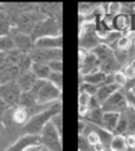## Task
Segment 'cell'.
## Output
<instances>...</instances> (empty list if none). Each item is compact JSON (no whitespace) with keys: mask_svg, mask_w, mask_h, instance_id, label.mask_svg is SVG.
Instances as JSON below:
<instances>
[{"mask_svg":"<svg viewBox=\"0 0 135 151\" xmlns=\"http://www.w3.org/2000/svg\"><path fill=\"white\" fill-rule=\"evenodd\" d=\"M63 109V105L62 101H57L56 104H53L50 108L37 113V114L32 116L28 122L26 123V125L21 129L24 131V134H36L39 136V133L42 132V130L44 129V126L51 122V119L58 114V113H62Z\"/></svg>","mask_w":135,"mask_h":151,"instance_id":"1","label":"cell"},{"mask_svg":"<svg viewBox=\"0 0 135 151\" xmlns=\"http://www.w3.org/2000/svg\"><path fill=\"white\" fill-rule=\"evenodd\" d=\"M36 98L38 104H50L56 101H62L63 92L52 86L46 80H38L33 88L30 91Z\"/></svg>","mask_w":135,"mask_h":151,"instance_id":"2","label":"cell"},{"mask_svg":"<svg viewBox=\"0 0 135 151\" xmlns=\"http://www.w3.org/2000/svg\"><path fill=\"white\" fill-rule=\"evenodd\" d=\"M62 35V19L46 17L42 22L35 25L30 36L33 41L46 36H60Z\"/></svg>","mask_w":135,"mask_h":151,"instance_id":"3","label":"cell"},{"mask_svg":"<svg viewBox=\"0 0 135 151\" xmlns=\"http://www.w3.org/2000/svg\"><path fill=\"white\" fill-rule=\"evenodd\" d=\"M39 143L49 151H63V136L58 133L51 122L39 133Z\"/></svg>","mask_w":135,"mask_h":151,"instance_id":"4","label":"cell"},{"mask_svg":"<svg viewBox=\"0 0 135 151\" xmlns=\"http://www.w3.org/2000/svg\"><path fill=\"white\" fill-rule=\"evenodd\" d=\"M20 96H21V91L16 81L0 85V98L5 101V104L10 108L19 105Z\"/></svg>","mask_w":135,"mask_h":151,"instance_id":"5","label":"cell"},{"mask_svg":"<svg viewBox=\"0 0 135 151\" xmlns=\"http://www.w3.org/2000/svg\"><path fill=\"white\" fill-rule=\"evenodd\" d=\"M28 57L31 62L39 63H49L53 60H63V49H37L35 48L30 54Z\"/></svg>","mask_w":135,"mask_h":151,"instance_id":"6","label":"cell"},{"mask_svg":"<svg viewBox=\"0 0 135 151\" xmlns=\"http://www.w3.org/2000/svg\"><path fill=\"white\" fill-rule=\"evenodd\" d=\"M102 109L104 112H115V113H123L128 108L126 94H122L121 89L115 92L108 100H106L102 105Z\"/></svg>","mask_w":135,"mask_h":151,"instance_id":"7","label":"cell"},{"mask_svg":"<svg viewBox=\"0 0 135 151\" xmlns=\"http://www.w3.org/2000/svg\"><path fill=\"white\" fill-rule=\"evenodd\" d=\"M10 36L12 37V40L14 42L16 49L19 50L20 52L28 55L33 49H35V41L32 40V37L30 35L20 32L16 29H11Z\"/></svg>","mask_w":135,"mask_h":151,"instance_id":"8","label":"cell"},{"mask_svg":"<svg viewBox=\"0 0 135 151\" xmlns=\"http://www.w3.org/2000/svg\"><path fill=\"white\" fill-rule=\"evenodd\" d=\"M37 49H63V36H46L35 41Z\"/></svg>","mask_w":135,"mask_h":151,"instance_id":"9","label":"cell"},{"mask_svg":"<svg viewBox=\"0 0 135 151\" xmlns=\"http://www.w3.org/2000/svg\"><path fill=\"white\" fill-rule=\"evenodd\" d=\"M38 143H39V136H36V134H23L18 139H16L14 143L11 144L5 151H24L30 145L38 144Z\"/></svg>","mask_w":135,"mask_h":151,"instance_id":"10","label":"cell"},{"mask_svg":"<svg viewBox=\"0 0 135 151\" xmlns=\"http://www.w3.org/2000/svg\"><path fill=\"white\" fill-rule=\"evenodd\" d=\"M38 81V79L33 75V73L31 70H26V71H23L18 75V78L16 80L18 87L20 88L21 93L24 92H30L33 86L36 85V82Z\"/></svg>","mask_w":135,"mask_h":151,"instance_id":"11","label":"cell"},{"mask_svg":"<svg viewBox=\"0 0 135 151\" xmlns=\"http://www.w3.org/2000/svg\"><path fill=\"white\" fill-rule=\"evenodd\" d=\"M120 114L121 113L104 112L103 120H102V129H104L110 134H114V131H115L117 123H119V119H120Z\"/></svg>","mask_w":135,"mask_h":151,"instance_id":"12","label":"cell"},{"mask_svg":"<svg viewBox=\"0 0 135 151\" xmlns=\"http://www.w3.org/2000/svg\"><path fill=\"white\" fill-rule=\"evenodd\" d=\"M121 88H119L115 83H112V85H102L99 86L98 89H97V93H96V100L102 105L106 100H108L115 92L120 91Z\"/></svg>","mask_w":135,"mask_h":151,"instance_id":"13","label":"cell"},{"mask_svg":"<svg viewBox=\"0 0 135 151\" xmlns=\"http://www.w3.org/2000/svg\"><path fill=\"white\" fill-rule=\"evenodd\" d=\"M131 22L133 19L130 18V16L121 13L113 18V30L121 33L124 31H128L129 27H131Z\"/></svg>","mask_w":135,"mask_h":151,"instance_id":"14","label":"cell"},{"mask_svg":"<svg viewBox=\"0 0 135 151\" xmlns=\"http://www.w3.org/2000/svg\"><path fill=\"white\" fill-rule=\"evenodd\" d=\"M106 76H107L106 73L98 70V71H95V73H91V74H88V75L82 76V82H87V83H90V85L99 87V86L104 85Z\"/></svg>","mask_w":135,"mask_h":151,"instance_id":"15","label":"cell"},{"mask_svg":"<svg viewBox=\"0 0 135 151\" xmlns=\"http://www.w3.org/2000/svg\"><path fill=\"white\" fill-rule=\"evenodd\" d=\"M30 70L33 73V75L38 80H46L49 74L51 73L46 63H39V62H32Z\"/></svg>","mask_w":135,"mask_h":151,"instance_id":"16","label":"cell"},{"mask_svg":"<svg viewBox=\"0 0 135 151\" xmlns=\"http://www.w3.org/2000/svg\"><path fill=\"white\" fill-rule=\"evenodd\" d=\"M109 150L110 151H127L128 146L126 143V136L113 134L109 142Z\"/></svg>","mask_w":135,"mask_h":151,"instance_id":"17","label":"cell"},{"mask_svg":"<svg viewBox=\"0 0 135 151\" xmlns=\"http://www.w3.org/2000/svg\"><path fill=\"white\" fill-rule=\"evenodd\" d=\"M91 98H94V96H90L84 92H80V95H78V114H80L81 118H84L87 116V113L89 111Z\"/></svg>","mask_w":135,"mask_h":151,"instance_id":"18","label":"cell"},{"mask_svg":"<svg viewBox=\"0 0 135 151\" xmlns=\"http://www.w3.org/2000/svg\"><path fill=\"white\" fill-rule=\"evenodd\" d=\"M133 32H129V33H123L120 38L117 40L116 42V49L119 51H128V49L131 47L133 44Z\"/></svg>","mask_w":135,"mask_h":151,"instance_id":"19","label":"cell"},{"mask_svg":"<svg viewBox=\"0 0 135 151\" xmlns=\"http://www.w3.org/2000/svg\"><path fill=\"white\" fill-rule=\"evenodd\" d=\"M128 131H129V119H128V114L126 112H123L120 114V119H119L117 126L114 131V134L124 136V133L128 132Z\"/></svg>","mask_w":135,"mask_h":151,"instance_id":"20","label":"cell"},{"mask_svg":"<svg viewBox=\"0 0 135 151\" xmlns=\"http://www.w3.org/2000/svg\"><path fill=\"white\" fill-rule=\"evenodd\" d=\"M14 49H16V45L10 35L0 36V52H9Z\"/></svg>","mask_w":135,"mask_h":151,"instance_id":"21","label":"cell"},{"mask_svg":"<svg viewBox=\"0 0 135 151\" xmlns=\"http://www.w3.org/2000/svg\"><path fill=\"white\" fill-rule=\"evenodd\" d=\"M98 4L95 3H80L78 4V14L80 17H87L90 16L96 9Z\"/></svg>","mask_w":135,"mask_h":151,"instance_id":"22","label":"cell"},{"mask_svg":"<svg viewBox=\"0 0 135 151\" xmlns=\"http://www.w3.org/2000/svg\"><path fill=\"white\" fill-rule=\"evenodd\" d=\"M46 81H49L52 86H55L56 88H58L59 91L63 92V73H52L51 71L49 74Z\"/></svg>","mask_w":135,"mask_h":151,"instance_id":"23","label":"cell"},{"mask_svg":"<svg viewBox=\"0 0 135 151\" xmlns=\"http://www.w3.org/2000/svg\"><path fill=\"white\" fill-rule=\"evenodd\" d=\"M114 83L119 87V88H124L127 87V83H128V79L124 75V73L122 70H116L114 74Z\"/></svg>","mask_w":135,"mask_h":151,"instance_id":"24","label":"cell"},{"mask_svg":"<svg viewBox=\"0 0 135 151\" xmlns=\"http://www.w3.org/2000/svg\"><path fill=\"white\" fill-rule=\"evenodd\" d=\"M122 12V4L121 3H108V14L110 17H116Z\"/></svg>","mask_w":135,"mask_h":151,"instance_id":"25","label":"cell"},{"mask_svg":"<svg viewBox=\"0 0 135 151\" xmlns=\"http://www.w3.org/2000/svg\"><path fill=\"white\" fill-rule=\"evenodd\" d=\"M97 89H98L97 86H94V85H90V83H87V82H82L81 87H80V92H84L90 96H96Z\"/></svg>","mask_w":135,"mask_h":151,"instance_id":"26","label":"cell"},{"mask_svg":"<svg viewBox=\"0 0 135 151\" xmlns=\"http://www.w3.org/2000/svg\"><path fill=\"white\" fill-rule=\"evenodd\" d=\"M51 123L55 126V129L58 131V133L60 136H63V114H62V113H58V114H56L51 119Z\"/></svg>","mask_w":135,"mask_h":151,"instance_id":"27","label":"cell"},{"mask_svg":"<svg viewBox=\"0 0 135 151\" xmlns=\"http://www.w3.org/2000/svg\"><path fill=\"white\" fill-rule=\"evenodd\" d=\"M48 65L52 73H63V60H53L49 62Z\"/></svg>","mask_w":135,"mask_h":151,"instance_id":"28","label":"cell"},{"mask_svg":"<svg viewBox=\"0 0 135 151\" xmlns=\"http://www.w3.org/2000/svg\"><path fill=\"white\" fill-rule=\"evenodd\" d=\"M78 151H92L91 145L87 142V138L83 134L78 136Z\"/></svg>","mask_w":135,"mask_h":151,"instance_id":"29","label":"cell"},{"mask_svg":"<svg viewBox=\"0 0 135 151\" xmlns=\"http://www.w3.org/2000/svg\"><path fill=\"white\" fill-rule=\"evenodd\" d=\"M9 106L5 104V101L0 98V124H1V120H3V118H4V116L6 114V112L9 111Z\"/></svg>","mask_w":135,"mask_h":151,"instance_id":"30","label":"cell"},{"mask_svg":"<svg viewBox=\"0 0 135 151\" xmlns=\"http://www.w3.org/2000/svg\"><path fill=\"white\" fill-rule=\"evenodd\" d=\"M126 143L128 149H135V133H129L126 136Z\"/></svg>","mask_w":135,"mask_h":151,"instance_id":"31","label":"cell"},{"mask_svg":"<svg viewBox=\"0 0 135 151\" xmlns=\"http://www.w3.org/2000/svg\"><path fill=\"white\" fill-rule=\"evenodd\" d=\"M7 22H11L10 18H9V13H7V11L1 10L0 11V25H3L5 23H7Z\"/></svg>","mask_w":135,"mask_h":151,"instance_id":"32","label":"cell"},{"mask_svg":"<svg viewBox=\"0 0 135 151\" xmlns=\"http://www.w3.org/2000/svg\"><path fill=\"white\" fill-rule=\"evenodd\" d=\"M92 151H107V145L103 142H99L92 146Z\"/></svg>","mask_w":135,"mask_h":151,"instance_id":"33","label":"cell"},{"mask_svg":"<svg viewBox=\"0 0 135 151\" xmlns=\"http://www.w3.org/2000/svg\"><path fill=\"white\" fill-rule=\"evenodd\" d=\"M43 150V146L38 143V144H32L30 145L28 147H26L24 151H42Z\"/></svg>","mask_w":135,"mask_h":151,"instance_id":"34","label":"cell"},{"mask_svg":"<svg viewBox=\"0 0 135 151\" xmlns=\"http://www.w3.org/2000/svg\"><path fill=\"white\" fill-rule=\"evenodd\" d=\"M129 65H130V67H131V68L134 69V71H135V58L130 61V63H129Z\"/></svg>","mask_w":135,"mask_h":151,"instance_id":"35","label":"cell"},{"mask_svg":"<svg viewBox=\"0 0 135 151\" xmlns=\"http://www.w3.org/2000/svg\"><path fill=\"white\" fill-rule=\"evenodd\" d=\"M130 93H131V94H133V95L135 96V85H134V86H133V87L130 88Z\"/></svg>","mask_w":135,"mask_h":151,"instance_id":"36","label":"cell"},{"mask_svg":"<svg viewBox=\"0 0 135 151\" xmlns=\"http://www.w3.org/2000/svg\"><path fill=\"white\" fill-rule=\"evenodd\" d=\"M131 27H133V30L135 31V18H133V22H131Z\"/></svg>","mask_w":135,"mask_h":151,"instance_id":"37","label":"cell"},{"mask_svg":"<svg viewBox=\"0 0 135 151\" xmlns=\"http://www.w3.org/2000/svg\"><path fill=\"white\" fill-rule=\"evenodd\" d=\"M1 10H5V7H4V4H0V11Z\"/></svg>","mask_w":135,"mask_h":151,"instance_id":"38","label":"cell"},{"mask_svg":"<svg viewBox=\"0 0 135 151\" xmlns=\"http://www.w3.org/2000/svg\"><path fill=\"white\" fill-rule=\"evenodd\" d=\"M42 151H49V150H48V149H45V147H43V150H42Z\"/></svg>","mask_w":135,"mask_h":151,"instance_id":"39","label":"cell"},{"mask_svg":"<svg viewBox=\"0 0 135 151\" xmlns=\"http://www.w3.org/2000/svg\"><path fill=\"white\" fill-rule=\"evenodd\" d=\"M133 44H134V47H135V38H134V41H133Z\"/></svg>","mask_w":135,"mask_h":151,"instance_id":"40","label":"cell"}]
</instances>
